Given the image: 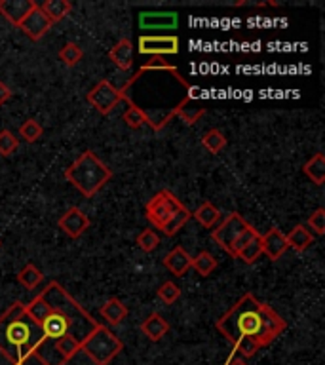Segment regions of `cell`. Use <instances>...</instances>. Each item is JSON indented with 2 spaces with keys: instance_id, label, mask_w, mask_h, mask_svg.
Here are the masks:
<instances>
[{
  "instance_id": "obj_1",
  "label": "cell",
  "mask_w": 325,
  "mask_h": 365,
  "mask_svg": "<svg viewBox=\"0 0 325 365\" xmlns=\"http://www.w3.org/2000/svg\"><path fill=\"white\" fill-rule=\"evenodd\" d=\"M215 327L242 356L251 357L272 344L288 329V321L253 293H245L215 321Z\"/></svg>"
},
{
  "instance_id": "obj_2",
  "label": "cell",
  "mask_w": 325,
  "mask_h": 365,
  "mask_svg": "<svg viewBox=\"0 0 325 365\" xmlns=\"http://www.w3.org/2000/svg\"><path fill=\"white\" fill-rule=\"evenodd\" d=\"M42 337L40 326L27 316L19 301L0 316V354L14 365H21Z\"/></svg>"
},
{
  "instance_id": "obj_3",
  "label": "cell",
  "mask_w": 325,
  "mask_h": 365,
  "mask_svg": "<svg viewBox=\"0 0 325 365\" xmlns=\"http://www.w3.org/2000/svg\"><path fill=\"white\" fill-rule=\"evenodd\" d=\"M40 297L44 299L46 304H48L52 310L61 312L63 316H67V318L71 319L73 329H71V333L68 335L75 337L80 344H82V342L88 339V335L99 326L98 321L91 318L88 312L84 310L82 304H78L73 297L68 295L67 289L63 288L59 281H50L48 288L42 289Z\"/></svg>"
},
{
  "instance_id": "obj_4",
  "label": "cell",
  "mask_w": 325,
  "mask_h": 365,
  "mask_svg": "<svg viewBox=\"0 0 325 365\" xmlns=\"http://www.w3.org/2000/svg\"><path fill=\"white\" fill-rule=\"evenodd\" d=\"M65 179L84 198H91L113 179V171L93 152L86 151L65 169Z\"/></svg>"
},
{
  "instance_id": "obj_5",
  "label": "cell",
  "mask_w": 325,
  "mask_h": 365,
  "mask_svg": "<svg viewBox=\"0 0 325 365\" xmlns=\"http://www.w3.org/2000/svg\"><path fill=\"white\" fill-rule=\"evenodd\" d=\"M122 348H124V344L120 339L105 326L95 327L88 335V339L80 344V350L95 365H109L120 354Z\"/></svg>"
},
{
  "instance_id": "obj_6",
  "label": "cell",
  "mask_w": 325,
  "mask_h": 365,
  "mask_svg": "<svg viewBox=\"0 0 325 365\" xmlns=\"http://www.w3.org/2000/svg\"><path fill=\"white\" fill-rule=\"evenodd\" d=\"M181 207L185 205L179 202V198L175 196L174 192H169V190H160L158 194H154V196L147 202L145 205V215H147V219L151 221V225L154 227L162 228L166 225L169 217L177 213Z\"/></svg>"
},
{
  "instance_id": "obj_7",
  "label": "cell",
  "mask_w": 325,
  "mask_h": 365,
  "mask_svg": "<svg viewBox=\"0 0 325 365\" xmlns=\"http://www.w3.org/2000/svg\"><path fill=\"white\" fill-rule=\"evenodd\" d=\"M86 99L99 114H109L124 99V93L120 91V88L113 86V82L99 80L91 88V91H88V97Z\"/></svg>"
},
{
  "instance_id": "obj_8",
  "label": "cell",
  "mask_w": 325,
  "mask_h": 365,
  "mask_svg": "<svg viewBox=\"0 0 325 365\" xmlns=\"http://www.w3.org/2000/svg\"><path fill=\"white\" fill-rule=\"evenodd\" d=\"M250 228V223L243 219L240 213H230L227 219L221 223L219 227L213 228L212 238L219 243L223 250L230 253L232 251V243L238 240V236L245 232Z\"/></svg>"
},
{
  "instance_id": "obj_9",
  "label": "cell",
  "mask_w": 325,
  "mask_h": 365,
  "mask_svg": "<svg viewBox=\"0 0 325 365\" xmlns=\"http://www.w3.org/2000/svg\"><path fill=\"white\" fill-rule=\"evenodd\" d=\"M139 52L152 57H164L179 53V38L177 37H141Z\"/></svg>"
},
{
  "instance_id": "obj_10",
  "label": "cell",
  "mask_w": 325,
  "mask_h": 365,
  "mask_svg": "<svg viewBox=\"0 0 325 365\" xmlns=\"http://www.w3.org/2000/svg\"><path fill=\"white\" fill-rule=\"evenodd\" d=\"M59 228L68 236V238H80V236L90 228V217L80 209V207H68L67 212L63 213L57 221Z\"/></svg>"
},
{
  "instance_id": "obj_11",
  "label": "cell",
  "mask_w": 325,
  "mask_h": 365,
  "mask_svg": "<svg viewBox=\"0 0 325 365\" xmlns=\"http://www.w3.org/2000/svg\"><path fill=\"white\" fill-rule=\"evenodd\" d=\"M53 23L48 19V15L42 12V8L35 4L32 10H30L27 17L23 19L21 25H19V29L30 38V40H40V38H44V35L48 30L52 29Z\"/></svg>"
},
{
  "instance_id": "obj_12",
  "label": "cell",
  "mask_w": 325,
  "mask_h": 365,
  "mask_svg": "<svg viewBox=\"0 0 325 365\" xmlns=\"http://www.w3.org/2000/svg\"><path fill=\"white\" fill-rule=\"evenodd\" d=\"M71 329H73V324H71V319L67 316H63L61 312L52 310L44 319H42V324H40V331L44 335L46 339H61V337H65V335L71 333Z\"/></svg>"
},
{
  "instance_id": "obj_13",
  "label": "cell",
  "mask_w": 325,
  "mask_h": 365,
  "mask_svg": "<svg viewBox=\"0 0 325 365\" xmlns=\"http://www.w3.org/2000/svg\"><path fill=\"white\" fill-rule=\"evenodd\" d=\"M35 4V0H0V15L14 27H19Z\"/></svg>"
},
{
  "instance_id": "obj_14",
  "label": "cell",
  "mask_w": 325,
  "mask_h": 365,
  "mask_svg": "<svg viewBox=\"0 0 325 365\" xmlns=\"http://www.w3.org/2000/svg\"><path fill=\"white\" fill-rule=\"evenodd\" d=\"M261 245H263V253L270 261H278L289 250L286 234L280 228H270L265 236H261Z\"/></svg>"
},
{
  "instance_id": "obj_15",
  "label": "cell",
  "mask_w": 325,
  "mask_h": 365,
  "mask_svg": "<svg viewBox=\"0 0 325 365\" xmlns=\"http://www.w3.org/2000/svg\"><path fill=\"white\" fill-rule=\"evenodd\" d=\"M205 113L204 103L194 95H185V97L174 106V116H179L185 124H196L198 118Z\"/></svg>"
},
{
  "instance_id": "obj_16",
  "label": "cell",
  "mask_w": 325,
  "mask_h": 365,
  "mask_svg": "<svg viewBox=\"0 0 325 365\" xmlns=\"http://www.w3.org/2000/svg\"><path fill=\"white\" fill-rule=\"evenodd\" d=\"M30 356L37 357L42 365H67V359L61 356V352L55 346V341L46 339V337H42V341L32 348Z\"/></svg>"
},
{
  "instance_id": "obj_17",
  "label": "cell",
  "mask_w": 325,
  "mask_h": 365,
  "mask_svg": "<svg viewBox=\"0 0 325 365\" xmlns=\"http://www.w3.org/2000/svg\"><path fill=\"white\" fill-rule=\"evenodd\" d=\"M164 266H166L169 272L181 278L185 274L189 272V268H192V257H190L187 251L183 250L181 245H177L174 250L167 253L164 257Z\"/></svg>"
},
{
  "instance_id": "obj_18",
  "label": "cell",
  "mask_w": 325,
  "mask_h": 365,
  "mask_svg": "<svg viewBox=\"0 0 325 365\" xmlns=\"http://www.w3.org/2000/svg\"><path fill=\"white\" fill-rule=\"evenodd\" d=\"M109 57L114 65L122 71H128L133 65V44L129 38H122L113 46V50L109 52Z\"/></svg>"
},
{
  "instance_id": "obj_19",
  "label": "cell",
  "mask_w": 325,
  "mask_h": 365,
  "mask_svg": "<svg viewBox=\"0 0 325 365\" xmlns=\"http://www.w3.org/2000/svg\"><path fill=\"white\" fill-rule=\"evenodd\" d=\"M139 25L143 29H175L177 27V14L164 12V14H141Z\"/></svg>"
},
{
  "instance_id": "obj_20",
  "label": "cell",
  "mask_w": 325,
  "mask_h": 365,
  "mask_svg": "<svg viewBox=\"0 0 325 365\" xmlns=\"http://www.w3.org/2000/svg\"><path fill=\"white\" fill-rule=\"evenodd\" d=\"M141 331H143L152 342H158L162 341L167 335V331H169V324H167L166 319L162 318L160 314H151L149 318L143 319Z\"/></svg>"
},
{
  "instance_id": "obj_21",
  "label": "cell",
  "mask_w": 325,
  "mask_h": 365,
  "mask_svg": "<svg viewBox=\"0 0 325 365\" xmlns=\"http://www.w3.org/2000/svg\"><path fill=\"white\" fill-rule=\"evenodd\" d=\"M128 306L122 303L120 299H109L103 306H101V316L106 319V324L111 326H120L124 319L128 318Z\"/></svg>"
},
{
  "instance_id": "obj_22",
  "label": "cell",
  "mask_w": 325,
  "mask_h": 365,
  "mask_svg": "<svg viewBox=\"0 0 325 365\" xmlns=\"http://www.w3.org/2000/svg\"><path fill=\"white\" fill-rule=\"evenodd\" d=\"M286 240H288V245L291 250H295L297 253H303L314 243V236L304 225H297L295 228L289 230V234H286Z\"/></svg>"
},
{
  "instance_id": "obj_23",
  "label": "cell",
  "mask_w": 325,
  "mask_h": 365,
  "mask_svg": "<svg viewBox=\"0 0 325 365\" xmlns=\"http://www.w3.org/2000/svg\"><path fill=\"white\" fill-rule=\"evenodd\" d=\"M42 12L48 15V19L52 23H57L61 19H65L71 10H73V4L68 0H46L42 4Z\"/></svg>"
},
{
  "instance_id": "obj_24",
  "label": "cell",
  "mask_w": 325,
  "mask_h": 365,
  "mask_svg": "<svg viewBox=\"0 0 325 365\" xmlns=\"http://www.w3.org/2000/svg\"><path fill=\"white\" fill-rule=\"evenodd\" d=\"M304 175L310 179L314 185H324L325 181V156L322 152L314 154L306 164L303 166Z\"/></svg>"
},
{
  "instance_id": "obj_25",
  "label": "cell",
  "mask_w": 325,
  "mask_h": 365,
  "mask_svg": "<svg viewBox=\"0 0 325 365\" xmlns=\"http://www.w3.org/2000/svg\"><path fill=\"white\" fill-rule=\"evenodd\" d=\"M192 215H194V219H196L204 228L215 227L221 219V212L212 204V202H204V204L200 205Z\"/></svg>"
},
{
  "instance_id": "obj_26",
  "label": "cell",
  "mask_w": 325,
  "mask_h": 365,
  "mask_svg": "<svg viewBox=\"0 0 325 365\" xmlns=\"http://www.w3.org/2000/svg\"><path fill=\"white\" fill-rule=\"evenodd\" d=\"M190 217H192V213H190L187 207H181V209H179L177 213H174V215L169 217V221H167L166 225L162 227V232H164V234H167V236L177 234V232H179V230H181V228L185 227L187 223H189Z\"/></svg>"
},
{
  "instance_id": "obj_27",
  "label": "cell",
  "mask_w": 325,
  "mask_h": 365,
  "mask_svg": "<svg viewBox=\"0 0 325 365\" xmlns=\"http://www.w3.org/2000/svg\"><path fill=\"white\" fill-rule=\"evenodd\" d=\"M192 268L200 276H210L217 268V259L210 251H200L196 257H192Z\"/></svg>"
},
{
  "instance_id": "obj_28",
  "label": "cell",
  "mask_w": 325,
  "mask_h": 365,
  "mask_svg": "<svg viewBox=\"0 0 325 365\" xmlns=\"http://www.w3.org/2000/svg\"><path fill=\"white\" fill-rule=\"evenodd\" d=\"M25 312H27V316H29V318L32 319L37 326H40V324H42V319H44L50 312H52V308L46 304V301L42 299V297L38 295L37 299H32L29 304H25Z\"/></svg>"
},
{
  "instance_id": "obj_29",
  "label": "cell",
  "mask_w": 325,
  "mask_h": 365,
  "mask_svg": "<svg viewBox=\"0 0 325 365\" xmlns=\"http://www.w3.org/2000/svg\"><path fill=\"white\" fill-rule=\"evenodd\" d=\"M42 280H44V274L40 272L35 265H30V263L23 268L21 272L17 274V281L25 289H35L42 283Z\"/></svg>"
},
{
  "instance_id": "obj_30",
  "label": "cell",
  "mask_w": 325,
  "mask_h": 365,
  "mask_svg": "<svg viewBox=\"0 0 325 365\" xmlns=\"http://www.w3.org/2000/svg\"><path fill=\"white\" fill-rule=\"evenodd\" d=\"M202 144H204V149H207L212 154H219V152L227 147V137L223 135L219 129H210V131H205L204 137H202Z\"/></svg>"
},
{
  "instance_id": "obj_31",
  "label": "cell",
  "mask_w": 325,
  "mask_h": 365,
  "mask_svg": "<svg viewBox=\"0 0 325 365\" xmlns=\"http://www.w3.org/2000/svg\"><path fill=\"white\" fill-rule=\"evenodd\" d=\"M84 57L82 48L75 42H67V44L63 46L59 50V59L67 65V67H76Z\"/></svg>"
},
{
  "instance_id": "obj_32",
  "label": "cell",
  "mask_w": 325,
  "mask_h": 365,
  "mask_svg": "<svg viewBox=\"0 0 325 365\" xmlns=\"http://www.w3.org/2000/svg\"><path fill=\"white\" fill-rule=\"evenodd\" d=\"M128 101V111L124 113V122H126V126H129V128H141L143 124H147V116H145L143 109L141 106H137L133 101H129V99H126Z\"/></svg>"
},
{
  "instance_id": "obj_33",
  "label": "cell",
  "mask_w": 325,
  "mask_h": 365,
  "mask_svg": "<svg viewBox=\"0 0 325 365\" xmlns=\"http://www.w3.org/2000/svg\"><path fill=\"white\" fill-rule=\"evenodd\" d=\"M261 255H263V245H261V234H259L255 236V238H253V240H251V242L248 243V245H245L236 257L242 259L243 263H248V265H253Z\"/></svg>"
},
{
  "instance_id": "obj_34",
  "label": "cell",
  "mask_w": 325,
  "mask_h": 365,
  "mask_svg": "<svg viewBox=\"0 0 325 365\" xmlns=\"http://www.w3.org/2000/svg\"><path fill=\"white\" fill-rule=\"evenodd\" d=\"M55 346L61 352V356L65 357V359H73V357L80 352V342L76 341L75 337H71V335H65V337H61V339H55Z\"/></svg>"
},
{
  "instance_id": "obj_35",
  "label": "cell",
  "mask_w": 325,
  "mask_h": 365,
  "mask_svg": "<svg viewBox=\"0 0 325 365\" xmlns=\"http://www.w3.org/2000/svg\"><path fill=\"white\" fill-rule=\"evenodd\" d=\"M42 133H44V128H42L37 120H32V118L25 120L21 126H19V135H21L27 143L38 141V139L42 137Z\"/></svg>"
},
{
  "instance_id": "obj_36",
  "label": "cell",
  "mask_w": 325,
  "mask_h": 365,
  "mask_svg": "<svg viewBox=\"0 0 325 365\" xmlns=\"http://www.w3.org/2000/svg\"><path fill=\"white\" fill-rule=\"evenodd\" d=\"M137 245H139L145 253H151V251H154L160 245L158 234H156L154 230H151V228H147V230H143L141 234L137 236Z\"/></svg>"
},
{
  "instance_id": "obj_37",
  "label": "cell",
  "mask_w": 325,
  "mask_h": 365,
  "mask_svg": "<svg viewBox=\"0 0 325 365\" xmlns=\"http://www.w3.org/2000/svg\"><path fill=\"white\" fill-rule=\"evenodd\" d=\"M179 297H181V289L174 281H164L158 288V299L166 304H174L175 301H179Z\"/></svg>"
},
{
  "instance_id": "obj_38",
  "label": "cell",
  "mask_w": 325,
  "mask_h": 365,
  "mask_svg": "<svg viewBox=\"0 0 325 365\" xmlns=\"http://www.w3.org/2000/svg\"><path fill=\"white\" fill-rule=\"evenodd\" d=\"M17 144H19V141H17V137H15L10 129H2V131H0V154H2V156L14 154Z\"/></svg>"
},
{
  "instance_id": "obj_39",
  "label": "cell",
  "mask_w": 325,
  "mask_h": 365,
  "mask_svg": "<svg viewBox=\"0 0 325 365\" xmlns=\"http://www.w3.org/2000/svg\"><path fill=\"white\" fill-rule=\"evenodd\" d=\"M255 236H259V232L250 225V228H248L245 232H242V234L238 236V240L232 243V251H230V255H232V257H236V255H238V253H240V251H242L243 247H245V245H248V243H250L251 240L255 238Z\"/></svg>"
},
{
  "instance_id": "obj_40",
  "label": "cell",
  "mask_w": 325,
  "mask_h": 365,
  "mask_svg": "<svg viewBox=\"0 0 325 365\" xmlns=\"http://www.w3.org/2000/svg\"><path fill=\"white\" fill-rule=\"evenodd\" d=\"M139 71H149V73H151V71H167V73H177V68L174 67V65H171V63H167L166 59H164V57H152L151 61H147V63H145L143 67L139 68Z\"/></svg>"
},
{
  "instance_id": "obj_41",
  "label": "cell",
  "mask_w": 325,
  "mask_h": 365,
  "mask_svg": "<svg viewBox=\"0 0 325 365\" xmlns=\"http://www.w3.org/2000/svg\"><path fill=\"white\" fill-rule=\"evenodd\" d=\"M308 227L314 228V232L318 236L325 234V209L324 207H318L316 212L312 213L310 219H308Z\"/></svg>"
},
{
  "instance_id": "obj_42",
  "label": "cell",
  "mask_w": 325,
  "mask_h": 365,
  "mask_svg": "<svg viewBox=\"0 0 325 365\" xmlns=\"http://www.w3.org/2000/svg\"><path fill=\"white\" fill-rule=\"evenodd\" d=\"M10 97H12V91H10V88H8L4 82H0V106L6 105V101Z\"/></svg>"
},
{
  "instance_id": "obj_43",
  "label": "cell",
  "mask_w": 325,
  "mask_h": 365,
  "mask_svg": "<svg viewBox=\"0 0 325 365\" xmlns=\"http://www.w3.org/2000/svg\"><path fill=\"white\" fill-rule=\"evenodd\" d=\"M228 365H248L243 359H238V357H234L232 362H228Z\"/></svg>"
}]
</instances>
